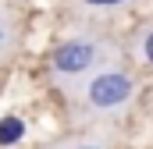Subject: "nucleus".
Segmentation results:
<instances>
[{"mask_svg": "<svg viewBox=\"0 0 153 149\" xmlns=\"http://www.w3.org/2000/svg\"><path fill=\"white\" fill-rule=\"evenodd\" d=\"M128 96H132V78L121 71H103L85 85V100L96 110H114L121 103H128Z\"/></svg>", "mask_w": 153, "mask_h": 149, "instance_id": "1", "label": "nucleus"}, {"mask_svg": "<svg viewBox=\"0 0 153 149\" xmlns=\"http://www.w3.org/2000/svg\"><path fill=\"white\" fill-rule=\"evenodd\" d=\"M96 53H100V50H96L93 43L71 39V43L57 46V53H53V68H57V74H78V71H85V68L96 64Z\"/></svg>", "mask_w": 153, "mask_h": 149, "instance_id": "2", "label": "nucleus"}, {"mask_svg": "<svg viewBox=\"0 0 153 149\" xmlns=\"http://www.w3.org/2000/svg\"><path fill=\"white\" fill-rule=\"evenodd\" d=\"M22 131H25V128H22L18 117H4V121H0V142H18Z\"/></svg>", "mask_w": 153, "mask_h": 149, "instance_id": "3", "label": "nucleus"}, {"mask_svg": "<svg viewBox=\"0 0 153 149\" xmlns=\"http://www.w3.org/2000/svg\"><path fill=\"white\" fill-rule=\"evenodd\" d=\"M7 46H11V21L0 14V53H4Z\"/></svg>", "mask_w": 153, "mask_h": 149, "instance_id": "4", "label": "nucleus"}, {"mask_svg": "<svg viewBox=\"0 0 153 149\" xmlns=\"http://www.w3.org/2000/svg\"><path fill=\"white\" fill-rule=\"evenodd\" d=\"M85 4H93V7H114V4H125V0H85Z\"/></svg>", "mask_w": 153, "mask_h": 149, "instance_id": "5", "label": "nucleus"}, {"mask_svg": "<svg viewBox=\"0 0 153 149\" xmlns=\"http://www.w3.org/2000/svg\"><path fill=\"white\" fill-rule=\"evenodd\" d=\"M146 57H150V60H153V36L146 39Z\"/></svg>", "mask_w": 153, "mask_h": 149, "instance_id": "6", "label": "nucleus"}]
</instances>
